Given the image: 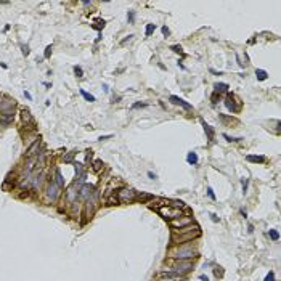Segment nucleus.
Segmentation results:
<instances>
[{
    "label": "nucleus",
    "mask_w": 281,
    "mask_h": 281,
    "mask_svg": "<svg viewBox=\"0 0 281 281\" xmlns=\"http://www.w3.org/2000/svg\"><path fill=\"white\" fill-rule=\"evenodd\" d=\"M223 138H227L228 142H240V140H243V138H233V137H230L227 133H223Z\"/></svg>",
    "instance_id": "obj_27"
},
{
    "label": "nucleus",
    "mask_w": 281,
    "mask_h": 281,
    "mask_svg": "<svg viewBox=\"0 0 281 281\" xmlns=\"http://www.w3.org/2000/svg\"><path fill=\"white\" fill-rule=\"evenodd\" d=\"M207 194H209L210 199H215V194H214V190H212V188H207Z\"/></svg>",
    "instance_id": "obj_32"
},
{
    "label": "nucleus",
    "mask_w": 281,
    "mask_h": 281,
    "mask_svg": "<svg viewBox=\"0 0 281 281\" xmlns=\"http://www.w3.org/2000/svg\"><path fill=\"white\" fill-rule=\"evenodd\" d=\"M148 177H149V178H153V180H154V178H156V174H153V172H148Z\"/></svg>",
    "instance_id": "obj_39"
},
{
    "label": "nucleus",
    "mask_w": 281,
    "mask_h": 281,
    "mask_svg": "<svg viewBox=\"0 0 281 281\" xmlns=\"http://www.w3.org/2000/svg\"><path fill=\"white\" fill-rule=\"evenodd\" d=\"M196 256H198V251L193 249L191 246H185V244H181L177 251L172 252V257L177 260H191Z\"/></svg>",
    "instance_id": "obj_2"
},
{
    "label": "nucleus",
    "mask_w": 281,
    "mask_h": 281,
    "mask_svg": "<svg viewBox=\"0 0 281 281\" xmlns=\"http://www.w3.org/2000/svg\"><path fill=\"white\" fill-rule=\"evenodd\" d=\"M172 50H174L175 53H180V51H181V47H178V45H174V47H172Z\"/></svg>",
    "instance_id": "obj_35"
},
{
    "label": "nucleus",
    "mask_w": 281,
    "mask_h": 281,
    "mask_svg": "<svg viewBox=\"0 0 281 281\" xmlns=\"http://www.w3.org/2000/svg\"><path fill=\"white\" fill-rule=\"evenodd\" d=\"M74 154H76V153H69L68 156H64V162H71L73 158H74Z\"/></svg>",
    "instance_id": "obj_30"
},
{
    "label": "nucleus",
    "mask_w": 281,
    "mask_h": 281,
    "mask_svg": "<svg viewBox=\"0 0 281 281\" xmlns=\"http://www.w3.org/2000/svg\"><path fill=\"white\" fill-rule=\"evenodd\" d=\"M13 117H15V112H13L11 109H8V111H3L2 119H0V124H2V125H8V124L13 121Z\"/></svg>",
    "instance_id": "obj_10"
},
{
    "label": "nucleus",
    "mask_w": 281,
    "mask_h": 281,
    "mask_svg": "<svg viewBox=\"0 0 281 281\" xmlns=\"http://www.w3.org/2000/svg\"><path fill=\"white\" fill-rule=\"evenodd\" d=\"M50 51H51V45H48V47L45 48V55H44L45 58H50Z\"/></svg>",
    "instance_id": "obj_33"
},
{
    "label": "nucleus",
    "mask_w": 281,
    "mask_h": 281,
    "mask_svg": "<svg viewBox=\"0 0 281 281\" xmlns=\"http://www.w3.org/2000/svg\"><path fill=\"white\" fill-rule=\"evenodd\" d=\"M265 281H275V275H273V272H270L268 275L265 276Z\"/></svg>",
    "instance_id": "obj_31"
},
{
    "label": "nucleus",
    "mask_w": 281,
    "mask_h": 281,
    "mask_svg": "<svg viewBox=\"0 0 281 281\" xmlns=\"http://www.w3.org/2000/svg\"><path fill=\"white\" fill-rule=\"evenodd\" d=\"M58 196H60L58 185H56L53 180H50L48 185H47V199L51 201V203H56V201H58Z\"/></svg>",
    "instance_id": "obj_6"
},
{
    "label": "nucleus",
    "mask_w": 281,
    "mask_h": 281,
    "mask_svg": "<svg viewBox=\"0 0 281 281\" xmlns=\"http://www.w3.org/2000/svg\"><path fill=\"white\" fill-rule=\"evenodd\" d=\"M24 96H26V98H29V100H31V98H32V96H31V93H29V92H24Z\"/></svg>",
    "instance_id": "obj_40"
},
{
    "label": "nucleus",
    "mask_w": 281,
    "mask_h": 281,
    "mask_svg": "<svg viewBox=\"0 0 281 281\" xmlns=\"http://www.w3.org/2000/svg\"><path fill=\"white\" fill-rule=\"evenodd\" d=\"M161 31H162V34H164V35H169V29H167L165 26H162V29H161Z\"/></svg>",
    "instance_id": "obj_37"
},
{
    "label": "nucleus",
    "mask_w": 281,
    "mask_h": 281,
    "mask_svg": "<svg viewBox=\"0 0 281 281\" xmlns=\"http://www.w3.org/2000/svg\"><path fill=\"white\" fill-rule=\"evenodd\" d=\"M129 21H130V23L133 21V11H130V13H129Z\"/></svg>",
    "instance_id": "obj_38"
},
{
    "label": "nucleus",
    "mask_w": 281,
    "mask_h": 281,
    "mask_svg": "<svg viewBox=\"0 0 281 281\" xmlns=\"http://www.w3.org/2000/svg\"><path fill=\"white\" fill-rule=\"evenodd\" d=\"M158 210V214L161 217H164L165 220H174V219H178L181 217V209H175V207H170V206H162Z\"/></svg>",
    "instance_id": "obj_3"
},
{
    "label": "nucleus",
    "mask_w": 281,
    "mask_h": 281,
    "mask_svg": "<svg viewBox=\"0 0 281 281\" xmlns=\"http://www.w3.org/2000/svg\"><path fill=\"white\" fill-rule=\"evenodd\" d=\"M241 183H243V193H246V191H247V185H249V180H247V178H243Z\"/></svg>",
    "instance_id": "obj_29"
},
{
    "label": "nucleus",
    "mask_w": 281,
    "mask_h": 281,
    "mask_svg": "<svg viewBox=\"0 0 281 281\" xmlns=\"http://www.w3.org/2000/svg\"><path fill=\"white\" fill-rule=\"evenodd\" d=\"M199 278H201V279H203V281H209V278H207V276H206V275H201V276H199Z\"/></svg>",
    "instance_id": "obj_41"
},
{
    "label": "nucleus",
    "mask_w": 281,
    "mask_h": 281,
    "mask_svg": "<svg viewBox=\"0 0 281 281\" xmlns=\"http://www.w3.org/2000/svg\"><path fill=\"white\" fill-rule=\"evenodd\" d=\"M191 223H193V219H191V217H178V219L170 220V227L177 231V230H180V228L188 227V225H191Z\"/></svg>",
    "instance_id": "obj_7"
},
{
    "label": "nucleus",
    "mask_w": 281,
    "mask_h": 281,
    "mask_svg": "<svg viewBox=\"0 0 281 281\" xmlns=\"http://www.w3.org/2000/svg\"><path fill=\"white\" fill-rule=\"evenodd\" d=\"M154 29H156V26H154V24H146V29H145V34H146V37H149V35L154 32Z\"/></svg>",
    "instance_id": "obj_24"
},
{
    "label": "nucleus",
    "mask_w": 281,
    "mask_h": 281,
    "mask_svg": "<svg viewBox=\"0 0 281 281\" xmlns=\"http://www.w3.org/2000/svg\"><path fill=\"white\" fill-rule=\"evenodd\" d=\"M39 148H40V140H35V142L29 146V149L26 151V156L27 158H32V156H35V154L39 153Z\"/></svg>",
    "instance_id": "obj_11"
},
{
    "label": "nucleus",
    "mask_w": 281,
    "mask_h": 281,
    "mask_svg": "<svg viewBox=\"0 0 281 281\" xmlns=\"http://www.w3.org/2000/svg\"><path fill=\"white\" fill-rule=\"evenodd\" d=\"M145 106H146V103H135L132 108H133V109H137V108H145Z\"/></svg>",
    "instance_id": "obj_34"
},
{
    "label": "nucleus",
    "mask_w": 281,
    "mask_h": 281,
    "mask_svg": "<svg viewBox=\"0 0 281 281\" xmlns=\"http://www.w3.org/2000/svg\"><path fill=\"white\" fill-rule=\"evenodd\" d=\"M203 127H204V130L207 133V140H209V142H212V140H214V130H212V127H210L209 124H206L204 121H203Z\"/></svg>",
    "instance_id": "obj_14"
},
{
    "label": "nucleus",
    "mask_w": 281,
    "mask_h": 281,
    "mask_svg": "<svg viewBox=\"0 0 281 281\" xmlns=\"http://www.w3.org/2000/svg\"><path fill=\"white\" fill-rule=\"evenodd\" d=\"M247 161L249 162H265V158L263 156H252V154H249Z\"/></svg>",
    "instance_id": "obj_20"
},
{
    "label": "nucleus",
    "mask_w": 281,
    "mask_h": 281,
    "mask_svg": "<svg viewBox=\"0 0 281 281\" xmlns=\"http://www.w3.org/2000/svg\"><path fill=\"white\" fill-rule=\"evenodd\" d=\"M77 196H79V191H76V183L73 186H69V190L66 191V198L69 203H74L77 199Z\"/></svg>",
    "instance_id": "obj_12"
},
{
    "label": "nucleus",
    "mask_w": 281,
    "mask_h": 281,
    "mask_svg": "<svg viewBox=\"0 0 281 281\" xmlns=\"http://www.w3.org/2000/svg\"><path fill=\"white\" fill-rule=\"evenodd\" d=\"M103 26H105V21H96V23L93 24V27H95V29H98V31H100Z\"/></svg>",
    "instance_id": "obj_28"
},
{
    "label": "nucleus",
    "mask_w": 281,
    "mask_h": 281,
    "mask_svg": "<svg viewBox=\"0 0 281 281\" xmlns=\"http://www.w3.org/2000/svg\"><path fill=\"white\" fill-rule=\"evenodd\" d=\"M101 167H103V161H100V159L93 161V170H95V172H100Z\"/></svg>",
    "instance_id": "obj_23"
},
{
    "label": "nucleus",
    "mask_w": 281,
    "mask_h": 281,
    "mask_svg": "<svg viewBox=\"0 0 281 281\" xmlns=\"http://www.w3.org/2000/svg\"><path fill=\"white\" fill-rule=\"evenodd\" d=\"M74 73H76V76H77V77H82V76H84L82 68H79V66H76V68H74Z\"/></svg>",
    "instance_id": "obj_26"
},
{
    "label": "nucleus",
    "mask_w": 281,
    "mask_h": 281,
    "mask_svg": "<svg viewBox=\"0 0 281 281\" xmlns=\"http://www.w3.org/2000/svg\"><path fill=\"white\" fill-rule=\"evenodd\" d=\"M233 100H235V96H233L231 93H228L227 98H225V106H227L231 112H236V111H240V108L235 106V101H233Z\"/></svg>",
    "instance_id": "obj_9"
},
{
    "label": "nucleus",
    "mask_w": 281,
    "mask_h": 281,
    "mask_svg": "<svg viewBox=\"0 0 281 281\" xmlns=\"http://www.w3.org/2000/svg\"><path fill=\"white\" fill-rule=\"evenodd\" d=\"M186 161L190 162V164H198V154H196L194 151H191V153H188V156H186Z\"/></svg>",
    "instance_id": "obj_17"
},
{
    "label": "nucleus",
    "mask_w": 281,
    "mask_h": 281,
    "mask_svg": "<svg viewBox=\"0 0 281 281\" xmlns=\"http://www.w3.org/2000/svg\"><path fill=\"white\" fill-rule=\"evenodd\" d=\"M117 204H119V199H117L116 194L109 196V198L106 199V206H117Z\"/></svg>",
    "instance_id": "obj_18"
},
{
    "label": "nucleus",
    "mask_w": 281,
    "mask_h": 281,
    "mask_svg": "<svg viewBox=\"0 0 281 281\" xmlns=\"http://www.w3.org/2000/svg\"><path fill=\"white\" fill-rule=\"evenodd\" d=\"M135 196H137V193L130 188H122L117 191L119 203H132V201H135Z\"/></svg>",
    "instance_id": "obj_5"
},
{
    "label": "nucleus",
    "mask_w": 281,
    "mask_h": 281,
    "mask_svg": "<svg viewBox=\"0 0 281 281\" xmlns=\"http://www.w3.org/2000/svg\"><path fill=\"white\" fill-rule=\"evenodd\" d=\"M193 270V262L191 260H177L174 265H172V272L177 273V275H186L188 272Z\"/></svg>",
    "instance_id": "obj_4"
},
{
    "label": "nucleus",
    "mask_w": 281,
    "mask_h": 281,
    "mask_svg": "<svg viewBox=\"0 0 281 281\" xmlns=\"http://www.w3.org/2000/svg\"><path fill=\"white\" fill-rule=\"evenodd\" d=\"M214 87H215V93H220V92H228V85H227V84L217 82Z\"/></svg>",
    "instance_id": "obj_16"
},
{
    "label": "nucleus",
    "mask_w": 281,
    "mask_h": 281,
    "mask_svg": "<svg viewBox=\"0 0 281 281\" xmlns=\"http://www.w3.org/2000/svg\"><path fill=\"white\" fill-rule=\"evenodd\" d=\"M80 95H82L84 98H85L87 101H95V96H93V95H90V93H87L84 89H80Z\"/></svg>",
    "instance_id": "obj_22"
},
{
    "label": "nucleus",
    "mask_w": 281,
    "mask_h": 281,
    "mask_svg": "<svg viewBox=\"0 0 281 281\" xmlns=\"http://www.w3.org/2000/svg\"><path fill=\"white\" fill-rule=\"evenodd\" d=\"M23 55H26V56L29 55V48H27V47H24V45H23Z\"/></svg>",
    "instance_id": "obj_36"
},
{
    "label": "nucleus",
    "mask_w": 281,
    "mask_h": 281,
    "mask_svg": "<svg viewBox=\"0 0 281 281\" xmlns=\"http://www.w3.org/2000/svg\"><path fill=\"white\" fill-rule=\"evenodd\" d=\"M55 175H56V185H58V188H63L64 186V180H63V175H61V172L56 169L55 170Z\"/></svg>",
    "instance_id": "obj_15"
},
{
    "label": "nucleus",
    "mask_w": 281,
    "mask_h": 281,
    "mask_svg": "<svg viewBox=\"0 0 281 281\" xmlns=\"http://www.w3.org/2000/svg\"><path fill=\"white\" fill-rule=\"evenodd\" d=\"M169 100H170V101H172L174 105H180L181 108H185V109H191V108H193V106H191L190 103H186V101L183 100V98H180V96H175V95H172L170 98H169Z\"/></svg>",
    "instance_id": "obj_8"
},
{
    "label": "nucleus",
    "mask_w": 281,
    "mask_h": 281,
    "mask_svg": "<svg viewBox=\"0 0 281 281\" xmlns=\"http://www.w3.org/2000/svg\"><path fill=\"white\" fill-rule=\"evenodd\" d=\"M111 137H112V135H106V137H100V140H101V142H103V140H106V138H111Z\"/></svg>",
    "instance_id": "obj_42"
},
{
    "label": "nucleus",
    "mask_w": 281,
    "mask_h": 281,
    "mask_svg": "<svg viewBox=\"0 0 281 281\" xmlns=\"http://www.w3.org/2000/svg\"><path fill=\"white\" fill-rule=\"evenodd\" d=\"M201 236V228H194L191 231H183V233H178V235H172V243L174 244H185V243H191L194 241L196 238Z\"/></svg>",
    "instance_id": "obj_1"
},
{
    "label": "nucleus",
    "mask_w": 281,
    "mask_h": 281,
    "mask_svg": "<svg viewBox=\"0 0 281 281\" xmlns=\"http://www.w3.org/2000/svg\"><path fill=\"white\" fill-rule=\"evenodd\" d=\"M21 116H23V121H24V122H31V124H32V117H31V112L27 111V109H23V111H21Z\"/></svg>",
    "instance_id": "obj_19"
},
{
    "label": "nucleus",
    "mask_w": 281,
    "mask_h": 281,
    "mask_svg": "<svg viewBox=\"0 0 281 281\" xmlns=\"http://www.w3.org/2000/svg\"><path fill=\"white\" fill-rule=\"evenodd\" d=\"M153 199H154V196L149 194V193H140V194L135 196V201H138V203H148V201H153Z\"/></svg>",
    "instance_id": "obj_13"
},
{
    "label": "nucleus",
    "mask_w": 281,
    "mask_h": 281,
    "mask_svg": "<svg viewBox=\"0 0 281 281\" xmlns=\"http://www.w3.org/2000/svg\"><path fill=\"white\" fill-rule=\"evenodd\" d=\"M268 235H270V238H272L273 241H278V238H279L278 231H275V230H270V231H268Z\"/></svg>",
    "instance_id": "obj_25"
},
{
    "label": "nucleus",
    "mask_w": 281,
    "mask_h": 281,
    "mask_svg": "<svg viewBox=\"0 0 281 281\" xmlns=\"http://www.w3.org/2000/svg\"><path fill=\"white\" fill-rule=\"evenodd\" d=\"M256 76H257L259 80H265L267 77H268V74H267L263 69H257V71H256Z\"/></svg>",
    "instance_id": "obj_21"
}]
</instances>
